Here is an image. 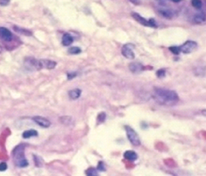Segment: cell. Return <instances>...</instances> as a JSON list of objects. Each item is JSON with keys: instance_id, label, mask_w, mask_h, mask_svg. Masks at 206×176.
Wrapping results in <instances>:
<instances>
[{"instance_id": "15", "label": "cell", "mask_w": 206, "mask_h": 176, "mask_svg": "<svg viewBox=\"0 0 206 176\" xmlns=\"http://www.w3.org/2000/svg\"><path fill=\"white\" fill-rule=\"evenodd\" d=\"M194 22L196 24H203L206 21V15L204 12H200L196 14L193 18Z\"/></svg>"}, {"instance_id": "1", "label": "cell", "mask_w": 206, "mask_h": 176, "mask_svg": "<svg viewBox=\"0 0 206 176\" xmlns=\"http://www.w3.org/2000/svg\"><path fill=\"white\" fill-rule=\"evenodd\" d=\"M153 98L156 102L166 106H174L179 100L175 91L163 88H154Z\"/></svg>"}, {"instance_id": "16", "label": "cell", "mask_w": 206, "mask_h": 176, "mask_svg": "<svg viewBox=\"0 0 206 176\" xmlns=\"http://www.w3.org/2000/svg\"><path fill=\"white\" fill-rule=\"evenodd\" d=\"M82 91L79 88H74L68 92V95L69 97L73 99V100H76L81 95Z\"/></svg>"}, {"instance_id": "21", "label": "cell", "mask_w": 206, "mask_h": 176, "mask_svg": "<svg viewBox=\"0 0 206 176\" xmlns=\"http://www.w3.org/2000/svg\"><path fill=\"white\" fill-rule=\"evenodd\" d=\"M192 5L196 9H200L203 6V2L201 0H192Z\"/></svg>"}, {"instance_id": "4", "label": "cell", "mask_w": 206, "mask_h": 176, "mask_svg": "<svg viewBox=\"0 0 206 176\" xmlns=\"http://www.w3.org/2000/svg\"><path fill=\"white\" fill-rule=\"evenodd\" d=\"M131 16L137 22H138L142 26L152 27V28L158 27V26H157V24L155 20L153 18H150L149 20H147V19L143 18V16H142L140 14L136 12L131 13Z\"/></svg>"}, {"instance_id": "30", "label": "cell", "mask_w": 206, "mask_h": 176, "mask_svg": "<svg viewBox=\"0 0 206 176\" xmlns=\"http://www.w3.org/2000/svg\"><path fill=\"white\" fill-rule=\"evenodd\" d=\"M10 1V0H0V6H7L9 4Z\"/></svg>"}, {"instance_id": "27", "label": "cell", "mask_w": 206, "mask_h": 176, "mask_svg": "<svg viewBox=\"0 0 206 176\" xmlns=\"http://www.w3.org/2000/svg\"><path fill=\"white\" fill-rule=\"evenodd\" d=\"M33 157H34V161H35L36 165L37 166H41V165H42V163H41V161H40V160L39 161V157L38 156H35V155L33 156Z\"/></svg>"}, {"instance_id": "17", "label": "cell", "mask_w": 206, "mask_h": 176, "mask_svg": "<svg viewBox=\"0 0 206 176\" xmlns=\"http://www.w3.org/2000/svg\"><path fill=\"white\" fill-rule=\"evenodd\" d=\"M38 134V132L35 130H29L24 132L23 133V137L24 139H29L31 137L37 136Z\"/></svg>"}, {"instance_id": "20", "label": "cell", "mask_w": 206, "mask_h": 176, "mask_svg": "<svg viewBox=\"0 0 206 176\" xmlns=\"http://www.w3.org/2000/svg\"><path fill=\"white\" fill-rule=\"evenodd\" d=\"M68 52L72 55H78L82 52V50L80 48L78 47H72L68 49Z\"/></svg>"}, {"instance_id": "13", "label": "cell", "mask_w": 206, "mask_h": 176, "mask_svg": "<svg viewBox=\"0 0 206 176\" xmlns=\"http://www.w3.org/2000/svg\"><path fill=\"white\" fill-rule=\"evenodd\" d=\"M42 65H43V68L44 69H53L55 68L56 66L57 63L55 61H53L51 60H48V59H41Z\"/></svg>"}, {"instance_id": "23", "label": "cell", "mask_w": 206, "mask_h": 176, "mask_svg": "<svg viewBox=\"0 0 206 176\" xmlns=\"http://www.w3.org/2000/svg\"><path fill=\"white\" fill-rule=\"evenodd\" d=\"M169 50L174 55H178L180 53V49H179V47H177V46H172V47H170L169 48Z\"/></svg>"}, {"instance_id": "11", "label": "cell", "mask_w": 206, "mask_h": 176, "mask_svg": "<svg viewBox=\"0 0 206 176\" xmlns=\"http://www.w3.org/2000/svg\"><path fill=\"white\" fill-rule=\"evenodd\" d=\"M159 13L162 16V17L167 19H171L173 18L174 16V12L169 9H165V8L160 9L159 10Z\"/></svg>"}, {"instance_id": "3", "label": "cell", "mask_w": 206, "mask_h": 176, "mask_svg": "<svg viewBox=\"0 0 206 176\" xmlns=\"http://www.w3.org/2000/svg\"><path fill=\"white\" fill-rule=\"evenodd\" d=\"M24 65L26 69L29 71H38L43 69L41 59L39 60L31 57L24 59Z\"/></svg>"}, {"instance_id": "12", "label": "cell", "mask_w": 206, "mask_h": 176, "mask_svg": "<svg viewBox=\"0 0 206 176\" xmlns=\"http://www.w3.org/2000/svg\"><path fill=\"white\" fill-rule=\"evenodd\" d=\"M123 157L126 160L130 161H135L138 159L137 154L132 150L126 151L123 154Z\"/></svg>"}, {"instance_id": "5", "label": "cell", "mask_w": 206, "mask_h": 176, "mask_svg": "<svg viewBox=\"0 0 206 176\" xmlns=\"http://www.w3.org/2000/svg\"><path fill=\"white\" fill-rule=\"evenodd\" d=\"M125 129L126 132V135L128 140L131 143V144L135 146L138 147L141 145V142L138 135L135 132V131L130 126L125 125Z\"/></svg>"}, {"instance_id": "2", "label": "cell", "mask_w": 206, "mask_h": 176, "mask_svg": "<svg viewBox=\"0 0 206 176\" xmlns=\"http://www.w3.org/2000/svg\"><path fill=\"white\" fill-rule=\"evenodd\" d=\"M26 145L21 144L17 145L12 151V157L15 165L19 168H25L29 165V162L25 157Z\"/></svg>"}, {"instance_id": "8", "label": "cell", "mask_w": 206, "mask_h": 176, "mask_svg": "<svg viewBox=\"0 0 206 176\" xmlns=\"http://www.w3.org/2000/svg\"><path fill=\"white\" fill-rule=\"evenodd\" d=\"M0 39L4 42H10L13 40V34L8 29L0 27Z\"/></svg>"}, {"instance_id": "28", "label": "cell", "mask_w": 206, "mask_h": 176, "mask_svg": "<svg viewBox=\"0 0 206 176\" xmlns=\"http://www.w3.org/2000/svg\"><path fill=\"white\" fill-rule=\"evenodd\" d=\"M7 169V165L5 162L0 163V171H4Z\"/></svg>"}, {"instance_id": "18", "label": "cell", "mask_w": 206, "mask_h": 176, "mask_svg": "<svg viewBox=\"0 0 206 176\" xmlns=\"http://www.w3.org/2000/svg\"><path fill=\"white\" fill-rule=\"evenodd\" d=\"M14 30L15 31L21 34V35H26V36H31L32 35V33L27 29H22V28H20L18 26H14Z\"/></svg>"}, {"instance_id": "24", "label": "cell", "mask_w": 206, "mask_h": 176, "mask_svg": "<svg viewBox=\"0 0 206 176\" xmlns=\"http://www.w3.org/2000/svg\"><path fill=\"white\" fill-rule=\"evenodd\" d=\"M156 75L159 78H163L166 76V70L164 69H159L157 71Z\"/></svg>"}, {"instance_id": "19", "label": "cell", "mask_w": 206, "mask_h": 176, "mask_svg": "<svg viewBox=\"0 0 206 176\" xmlns=\"http://www.w3.org/2000/svg\"><path fill=\"white\" fill-rule=\"evenodd\" d=\"M85 174L88 176H98V172L94 168H89L85 171Z\"/></svg>"}, {"instance_id": "26", "label": "cell", "mask_w": 206, "mask_h": 176, "mask_svg": "<svg viewBox=\"0 0 206 176\" xmlns=\"http://www.w3.org/2000/svg\"><path fill=\"white\" fill-rule=\"evenodd\" d=\"M72 118L69 116H64V117H60V120L63 122L64 124H69L71 122Z\"/></svg>"}, {"instance_id": "6", "label": "cell", "mask_w": 206, "mask_h": 176, "mask_svg": "<svg viewBox=\"0 0 206 176\" xmlns=\"http://www.w3.org/2000/svg\"><path fill=\"white\" fill-rule=\"evenodd\" d=\"M197 43L193 41H187L179 47L180 52L184 54L191 53L197 48Z\"/></svg>"}, {"instance_id": "14", "label": "cell", "mask_w": 206, "mask_h": 176, "mask_svg": "<svg viewBox=\"0 0 206 176\" xmlns=\"http://www.w3.org/2000/svg\"><path fill=\"white\" fill-rule=\"evenodd\" d=\"M73 43V38L69 33H65L62 39V44L64 46H69Z\"/></svg>"}, {"instance_id": "25", "label": "cell", "mask_w": 206, "mask_h": 176, "mask_svg": "<svg viewBox=\"0 0 206 176\" xmlns=\"http://www.w3.org/2000/svg\"><path fill=\"white\" fill-rule=\"evenodd\" d=\"M97 169V170H99L101 172H103V171H106V166H105V165L103 161H99Z\"/></svg>"}, {"instance_id": "10", "label": "cell", "mask_w": 206, "mask_h": 176, "mask_svg": "<svg viewBox=\"0 0 206 176\" xmlns=\"http://www.w3.org/2000/svg\"><path fill=\"white\" fill-rule=\"evenodd\" d=\"M129 69L133 73H138L142 72L145 69V67L140 62H131L129 65Z\"/></svg>"}, {"instance_id": "9", "label": "cell", "mask_w": 206, "mask_h": 176, "mask_svg": "<svg viewBox=\"0 0 206 176\" xmlns=\"http://www.w3.org/2000/svg\"><path fill=\"white\" fill-rule=\"evenodd\" d=\"M32 120L36 122L38 125L43 127V128H48L51 125V122L49 120L42 116H36L32 118Z\"/></svg>"}, {"instance_id": "29", "label": "cell", "mask_w": 206, "mask_h": 176, "mask_svg": "<svg viewBox=\"0 0 206 176\" xmlns=\"http://www.w3.org/2000/svg\"><path fill=\"white\" fill-rule=\"evenodd\" d=\"M77 76V73L76 72H72L67 74V78L68 80H71Z\"/></svg>"}, {"instance_id": "32", "label": "cell", "mask_w": 206, "mask_h": 176, "mask_svg": "<svg viewBox=\"0 0 206 176\" xmlns=\"http://www.w3.org/2000/svg\"><path fill=\"white\" fill-rule=\"evenodd\" d=\"M169 1H172V2H181L182 0H169Z\"/></svg>"}, {"instance_id": "22", "label": "cell", "mask_w": 206, "mask_h": 176, "mask_svg": "<svg viewBox=\"0 0 206 176\" xmlns=\"http://www.w3.org/2000/svg\"><path fill=\"white\" fill-rule=\"evenodd\" d=\"M106 113H104V112H102L98 116H97V124H102L103 122H104L105 121V119H106Z\"/></svg>"}, {"instance_id": "31", "label": "cell", "mask_w": 206, "mask_h": 176, "mask_svg": "<svg viewBox=\"0 0 206 176\" xmlns=\"http://www.w3.org/2000/svg\"><path fill=\"white\" fill-rule=\"evenodd\" d=\"M129 1L135 6H138L141 4V0H129Z\"/></svg>"}, {"instance_id": "7", "label": "cell", "mask_w": 206, "mask_h": 176, "mask_svg": "<svg viewBox=\"0 0 206 176\" xmlns=\"http://www.w3.org/2000/svg\"><path fill=\"white\" fill-rule=\"evenodd\" d=\"M133 44H125L122 48V55L126 59H133L135 58V54L133 50Z\"/></svg>"}]
</instances>
